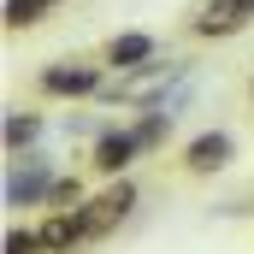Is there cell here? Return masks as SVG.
Wrapping results in <instances>:
<instances>
[{"label":"cell","instance_id":"4","mask_svg":"<svg viewBox=\"0 0 254 254\" xmlns=\"http://www.w3.org/2000/svg\"><path fill=\"white\" fill-rule=\"evenodd\" d=\"M54 184H60V178L48 172V160H36V154H30L24 166H12V172H6V207H36V201H48V195H54Z\"/></svg>","mask_w":254,"mask_h":254},{"label":"cell","instance_id":"7","mask_svg":"<svg viewBox=\"0 0 254 254\" xmlns=\"http://www.w3.org/2000/svg\"><path fill=\"white\" fill-rule=\"evenodd\" d=\"M36 231H42V249H48V254H71L83 237H89V225H83V207H77V213H60V207H54V213H48Z\"/></svg>","mask_w":254,"mask_h":254},{"label":"cell","instance_id":"5","mask_svg":"<svg viewBox=\"0 0 254 254\" xmlns=\"http://www.w3.org/2000/svg\"><path fill=\"white\" fill-rule=\"evenodd\" d=\"M231 154H237L231 130H201L190 148H184V172H195V178H207V172H225V166H231Z\"/></svg>","mask_w":254,"mask_h":254},{"label":"cell","instance_id":"13","mask_svg":"<svg viewBox=\"0 0 254 254\" xmlns=\"http://www.w3.org/2000/svg\"><path fill=\"white\" fill-rule=\"evenodd\" d=\"M6 254H48L42 231H6Z\"/></svg>","mask_w":254,"mask_h":254},{"label":"cell","instance_id":"1","mask_svg":"<svg viewBox=\"0 0 254 254\" xmlns=\"http://www.w3.org/2000/svg\"><path fill=\"white\" fill-rule=\"evenodd\" d=\"M254 24V0H201L190 18V36L201 42H219V36H237Z\"/></svg>","mask_w":254,"mask_h":254},{"label":"cell","instance_id":"9","mask_svg":"<svg viewBox=\"0 0 254 254\" xmlns=\"http://www.w3.org/2000/svg\"><path fill=\"white\" fill-rule=\"evenodd\" d=\"M136 142H142V154H148V148H166V136H172V107H166V101H148V107H142V119H136Z\"/></svg>","mask_w":254,"mask_h":254},{"label":"cell","instance_id":"2","mask_svg":"<svg viewBox=\"0 0 254 254\" xmlns=\"http://www.w3.org/2000/svg\"><path fill=\"white\" fill-rule=\"evenodd\" d=\"M130 207H136V184L130 178H119L107 195H95V201H83V225H89V237H107L113 225H125Z\"/></svg>","mask_w":254,"mask_h":254},{"label":"cell","instance_id":"6","mask_svg":"<svg viewBox=\"0 0 254 254\" xmlns=\"http://www.w3.org/2000/svg\"><path fill=\"white\" fill-rule=\"evenodd\" d=\"M136 154H142L136 130H101V136H95V172H101V178H125Z\"/></svg>","mask_w":254,"mask_h":254},{"label":"cell","instance_id":"8","mask_svg":"<svg viewBox=\"0 0 254 254\" xmlns=\"http://www.w3.org/2000/svg\"><path fill=\"white\" fill-rule=\"evenodd\" d=\"M154 54H160V42H154L148 30H125V36L107 42V65H113V71H136V65H148Z\"/></svg>","mask_w":254,"mask_h":254},{"label":"cell","instance_id":"3","mask_svg":"<svg viewBox=\"0 0 254 254\" xmlns=\"http://www.w3.org/2000/svg\"><path fill=\"white\" fill-rule=\"evenodd\" d=\"M107 89V71L101 65H48L42 71V95H65V101H83V95H101Z\"/></svg>","mask_w":254,"mask_h":254},{"label":"cell","instance_id":"11","mask_svg":"<svg viewBox=\"0 0 254 254\" xmlns=\"http://www.w3.org/2000/svg\"><path fill=\"white\" fill-rule=\"evenodd\" d=\"M48 12V0H6V30H30Z\"/></svg>","mask_w":254,"mask_h":254},{"label":"cell","instance_id":"12","mask_svg":"<svg viewBox=\"0 0 254 254\" xmlns=\"http://www.w3.org/2000/svg\"><path fill=\"white\" fill-rule=\"evenodd\" d=\"M48 207L77 213V207H83V184H77V178H60V184H54V195H48Z\"/></svg>","mask_w":254,"mask_h":254},{"label":"cell","instance_id":"14","mask_svg":"<svg viewBox=\"0 0 254 254\" xmlns=\"http://www.w3.org/2000/svg\"><path fill=\"white\" fill-rule=\"evenodd\" d=\"M48 6H60V0H48Z\"/></svg>","mask_w":254,"mask_h":254},{"label":"cell","instance_id":"10","mask_svg":"<svg viewBox=\"0 0 254 254\" xmlns=\"http://www.w3.org/2000/svg\"><path fill=\"white\" fill-rule=\"evenodd\" d=\"M36 136H42V119H36V113H6V154L30 148Z\"/></svg>","mask_w":254,"mask_h":254}]
</instances>
